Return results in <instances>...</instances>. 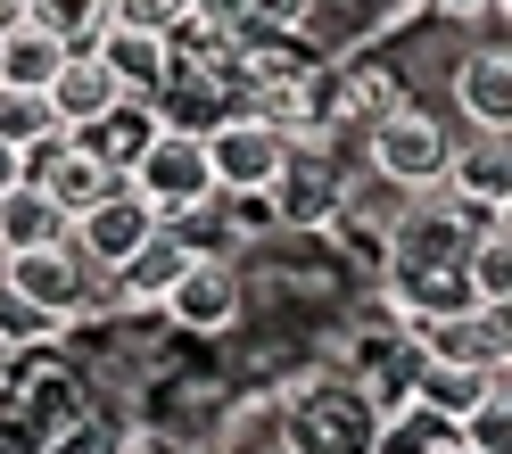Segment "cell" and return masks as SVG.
<instances>
[{"label":"cell","mask_w":512,"mask_h":454,"mask_svg":"<svg viewBox=\"0 0 512 454\" xmlns=\"http://www.w3.org/2000/svg\"><path fill=\"white\" fill-rule=\"evenodd\" d=\"M455 141H463L455 124L405 91V100H389V108L364 124V166L389 174L397 190H413V199H430V190L446 182V166H455Z\"/></svg>","instance_id":"6da1fadb"},{"label":"cell","mask_w":512,"mask_h":454,"mask_svg":"<svg viewBox=\"0 0 512 454\" xmlns=\"http://www.w3.org/2000/svg\"><path fill=\"white\" fill-rule=\"evenodd\" d=\"M281 438H290V454H372L380 421L372 405L356 397V380H298L290 397H281Z\"/></svg>","instance_id":"7a4b0ae2"},{"label":"cell","mask_w":512,"mask_h":454,"mask_svg":"<svg viewBox=\"0 0 512 454\" xmlns=\"http://www.w3.org/2000/svg\"><path fill=\"white\" fill-rule=\"evenodd\" d=\"M339 157L331 141H290V157H281V174L265 182V207H273V232H331V215H339Z\"/></svg>","instance_id":"3957f363"},{"label":"cell","mask_w":512,"mask_h":454,"mask_svg":"<svg viewBox=\"0 0 512 454\" xmlns=\"http://www.w3.org/2000/svg\"><path fill=\"white\" fill-rule=\"evenodd\" d=\"M124 182L141 190V199L157 207V223H174V215H199L207 199H215V174H207V149H199V133H166L157 124V141L124 166Z\"/></svg>","instance_id":"277c9868"},{"label":"cell","mask_w":512,"mask_h":454,"mask_svg":"<svg viewBox=\"0 0 512 454\" xmlns=\"http://www.w3.org/2000/svg\"><path fill=\"white\" fill-rule=\"evenodd\" d=\"M0 281L17 289V298H34L50 306L58 322H83L91 298H100V273L75 256V240H42V248H17V256H0Z\"/></svg>","instance_id":"5b68a950"},{"label":"cell","mask_w":512,"mask_h":454,"mask_svg":"<svg viewBox=\"0 0 512 454\" xmlns=\"http://www.w3.org/2000/svg\"><path fill=\"white\" fill-rule=\"evenodd\" d=\"M166 322L174 331H190V339H223L240 322V306H248V289H240V273H232V256H215V248H199L190 265L174 273V289L166 298Z\"/></svg>","instance_id":"8992f818"},{"label":"cell","mask_w":512,"mask_h":454,"mask_svg":"<svg viewBox=\"0 0 512 454\" xmlns=\"http://www.w3.org/2000/svg\"><path fill=\"white\" fill-rule=\"evenodd\" d=\"M199 149H207V174H215V190H265V182L281 174V157H290V141H281L265 116H248V108L215 116L207 133H199Z\"/></svg>","instance_id":"52a82bcc"},{"label":"cell","mask_w":512,"mask_h":454,"mask_svg":"<svg viewBox=\"0 0 512 454\" xmlns=\"http://www.w3.org/2000/svg\"><path fill=\"white\" fill-rule=\"evenodd\" d=\"M413 347L430 364H471V372H512V331L504 306H446L430 322H413Z\"/></svg>","instance_id":"ba28073f"},{"label":"cell","mask_w":512,"mask_h":454,"mask_svg":"<svg viewBox=\"0 0 512 454\" xmlns=\"http://www.w3.org/2000/svg\"><path fill=\"white\" fill-rule=\"evenodd\" d=\"M25 182H42V190H50V207L67 215V223L91 215L108 190H124V174H116L91 141H75V133H58V141H42L34 157H25Z\"/></svg>","instance_id":"9c48e42d"},{"label":"cell","mask_w":512,"mask_h":454,"mask_svg":"<svg viewBox=\"0 0 512 454\" xmlns=\"http://www.w3.org/2000/svg\"><path fill=\"white\" fill-rule=\"evenodd\" d=\"M446 100L463 108V133H512V50L504 42H471L446 67Z\"/></svg>","instance_id":"30bf717a"},{"label":"cell","mask_w":512,"mask_h":454,"mask_svg":"<svg viewBox=\"0 0 512 454\" xmlns=\"http://www.w3.org/2000/svg\"><path fill=\"white\" fill-rule=\"evenodd\" d=\"M149 232H157V207L141 199L133 182L108 190V199L91 207V215H75V223H67V240H75V256H83L91 273H116V265H124V256H133Z\"/></svg>","instance_id":"8fae6325"},{"label":"cell","mask_w":512,"mask_h":454,"mask_svg":"<svg viewBox=\"0 0 512 454\" xmlns=\"http://www.w3.org/2000/svg\"><path fill=\"white\" fill-rule=\"evenodd\" d=\"M190 256H199V240H182L174 223H157V232H149V240H141L133 256H124L116 273H100V281L116 289L124 306H157V298H166V289H174V273L190 265Z\"/></svg>","instance_id":"7c38bea8"},{"label":"cell","mask_w":512,"mask_h":454,"mask_svg":"<svg viewBox=\"0 0 512 454\" xmlns=\"http://www.w3.org/2000/svg\"><path fill=\"white\" fill-rule=\"evenodd\" d=\"M116 100H124V83H116L91 50H67V67L50 75V108H58V124H67V133H91V124H100Z\"/></svg>","instance_id":"4fadbf2b"},{"label":"cell","mask_w":512,"mask_h":454,"mask_svg":"<svg viewBox=\"0 0 512 454\" xmlns=\"http://www.w3.org/2000/svg\"><path fill=\"white\" fill-rule=\"evenodd\" d=\"M91 58H100L124 91H141V100H149V91L166 83V67H174L166 34H133V25H100V34H91Z\"/></svg>","instance_id":"5bb4252c"},{"label":"cell","mask_w":512,"mask_h":454,"mask_svg":"<svg viewBox=\"0 0 512 454\" xmlns=\"http://www.w3.org/2000/svg\"><path fill=\"white\" fill-rule=\"evenodd\" d=\"M496 380H512V372H471V364H430V355H422L413 380H405V405H430V413H446V421H463Z\"/></svg>","instance_id":"9a60e30c"},{"label":"cell","mask_w":512,"mask_h":454,"mask_svg":"<svg viewBox=\"0 0 512 454\" xmlns=\"http://www.w3.org/2000/svg\"><path fill=\"white\" fill-rule=\"evenodd\" d=\"M58 67H67V42H58L50 25H34V17L0 25V83H17V91H50Z\"/></svg>","instance_id":"2e32d148"},{"label":"cell","mask_w":512,"mask_h":454,"mask_svg":"<svg viewBox=\"0 0 512 454\" xmlns=\"http://www.w3.org/2000/svg\"><path fill=\"white\" fill-rule=\"evenodd\" d=\"M455 273H463V289H471V306H512V232H504V215L479 223V232L463 240Z\"/></svg>","instance_id":"e0dca14e"},{"label":"cell","mask_w":512,"mask_h":454,"mask_svg":"<svg viewBox=\"0 0 512 454\" xmlns=\"http://www.w3.org/2000/svg\"><path fill=\"white\" fill-rule=\"evenodd\" d=\"M42 240H67V215L50 207L42 182H9V190H0V256L42 248Z\"/></svg>","instance_id":"ac0fdd59"},{"label":"cell","mask_w":512,"mask_h":454,"mask_svg":"<svg viewBox=\"0 0 512 454\" xmlns=\"http://www.w3.org/2000/svg\"><path fill=\"white\" fill-rule=\"evenodd\" d=\"M75 141H91V149H100L108 166L124 174V166H133V157H141V149L157 141V108L141 100V91H124V100H116V108H108L100 124H91V133H75Z\"/></svg>","instance_id":"d6986e66"},{"label":"cell","mask_w":512,"mask_h":454,"mask_svg":"<svg viewBox=\"0 0 512 454\" xmlns=\"http://www.w3.org/2000/svg\"><path fill=\"white\" fill-rule=\"evenodd\" d=\"M67 124H58V108H50V91H17V83H0V141L9 149H25L34 157L42 141H58Z\"/></svg>","instance_id":"ffe728a7"},{"label":"cell","mask_w":512,"mask_h":454,"mask_svg":"<svg viewBox=\"0 0 512 454\" xmlns=\"http://www.w3.org/2000/svg\"><path fill=\"white\" fill-rule=\"evenodd\" d=\"M67 322H58L50 306H34V298H17L9 281H0V355H25V347H50Z\"/></svg>","instance_id":"44dd1931"},{"label":"cell","mask_w":512,"mask_h":454,"mask_svg":"<svg viewBox=\"0 0 512 454\" xmlns=\"http://www.w3.org/2000/svg\"><path fill=\"white\" fill-rule=\"evenodd\" d=\"M25 17L34 25H50L67 50H91V34L108 25V0H25Z\"/></svg>","instance_id":"7402d4cb"},{"label":"cell","mask_w":512,"mask_h":454,"mask_svg":"<svg viewBox=\"0 0 512 454\" xmlns=\"http://www.w3.org/2000/svg\"><path fill=\"white\" fill-rule=\"evenodd\" d=\"M455 438H463V446H488V454H512V380H496L488 397L455 421Z\"/></svg>","instance_id":"603a6c76"},{"label":"cell","mask_w":512,"mask_h":454,"mask_svg":"<svg viewBox=\"0 0 512 454\" xmlns=\"http://www.w3.org/2000/svg\"><path fill=\"white\" fill-rule=\"evenodd\" d=\"M42 454H133V438L116 421H67L58 438H42Z\"/></svg>","instance_id":"cb8c5ba5"},{"label":"cell","mask_w":512,"mask_h":454,"mask_svg":"<svg viewBox=\"0 0 512 454\" xmlns=\"http://www.w3.org/2000/svg\"><path fill=\"white\" fill-rule=\"evenodd\" d=\"M190 17V0H108V25H133V34H174Z\"/></svg>","instance_id":"d4e9b609"},{"label":"cell","mask_w":512,"mask_h":454,"mask_svg":"<svg viewBox=\"0 0 512 454\" xmlns=\"http://www.w3.org/2000/svg\"><path fill=\"white\" fill-rule=\"evenodd\" d=\"M422 9H438V17H446V25H471V17H479V9H496V0H422Z\"/></svg>","instance_id":"484cf974"},{"label":"cell","mask_w":512,"mask_h":454,"mask_svg":"<svg viewBox=\"0 0 512 454\" xmlns=\"http://www.w3.org/2000/svg\"><path fill=\"white\" fill-rule=\"evenodd\" d=\"M9 182H25V149H9V141H0V190H9Z\"/></svg>","instance_id":"4316f807"},{"label":"cell","mask_w":512,"mask_h":454,"mask_svg":"<svg viewBox=\"0 0 512 454\" xmlns=\"http://www.w3.org/2000/svg\"><path fill=\"white\" fill-rule=\"evenodd\" d=\"M25 17V0H0V25H17Z\"/></svg>","instance_id":"83f0119b"},{"label":"cell","mask_w":512,"mask_h":454,"mask_svg":"<svg viewBox=\"0 0 512 454\" xmlns=\"http://www.w3.org/2000/svg\"><path fill=\"white\" fill-rule=\"evenodd\" d=\"M380 9H389V17H405V9H422V0H380Z\"/></svg>","instance_id":"f1b7e54d"},{"label":"cell","mask_w":512,"mask_h":454,"mask_svg":"<svg viewBox=\"0 0 512 454\" xmlns=\"http://www.w3.org/2000/svg\"><path fill=\"white\" fill-rule=\"evenodd\" d=\"M438 454H488V446H463V438H455V446H438Z\"/></svg>","instance_id":"f546056e"}]
</instances>
